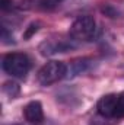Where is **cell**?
Instances as JSON below:
<instances>
[{
  "label": "cell",
  "instance_id": "1",
  "mask_svg": "<svg viewBox=\"0 0 124 125\" xmlns=\"http://www.w3.org/2000/svg\"><path fill=\"white\" fill-rule=\"evenodd\" d=\"M3 70L12 77H25L31 70V60L24 52H10L1 61Z\"/></svg>",
  "mask_w": 124,
  "mask_h": 125
},
{
  "label": "cell",
  "instance_id": "2",
  "mask_svg": "<svg viewBox=\"0 0 124 125\" xmlns=\"http://www.w3.org/2000/svg\"><path fill=\"white\" fill-rule=\"evenodd\" d=\"M66 74H67V65L63 61H48L39 68L37 79L39 84L50 86L66 77Z\"/></svg>",
  "mask_w": 124,
  "mask_h": 125
},
{
  "label": "cell",
  "instance_id": "3",
  "mask_svg": "<svg viewBox=\"0 0 124 125\" xmlns=\"http://www.w3.org/2000/svg\"><path fill=\"white\" fill-rule=\"evenodd\" d=\"M96 32V22L92 16H79L70 26V36L73 41H92Z\"/></svg>",
  "mask_w": 124,
  "mask_h": 125
},
{
  "label": "cell",
  "instance_id": "4",
  "mask_svg": "<svg viewBox=\"0 0 124 125\" xmlns=\"http://www.w3.org/2000/svg\"><path fill=\"white\" fill-rule=\"evenodd\" d=\"M117 102H118V94L115 93H110L102 96L96 103L98 114L101 116H104V118H115Z\"/></svg>",
  "mask_w": 124,
  "mask_h": 125
},
{
  "label": "cell",
  "instance_id": "5",
  "mask_svg": "<svg viewBox=\"0 0 124 125\" xmlns=\"http://www.w3.org/2000/svg\"><path fill=\"white\" fill-rule=\"evenodd\" d=\"M73 48H76L74 44L67 42V41H62V39L60 41L59 39H56V41H44L39 45V51H41L42 55H54L57 52H67V51H70Z\"/></svg>",
  "mask_w": 124,
  "mask_h": 125
},
{
  "label": "cell",
  "instance_id": "6",
  "mask_svg": "<svg viewBox=\"0 0 124 125\" xmlns=\"http://www.w3.org/2000/svg\"><path fill=\"white\" fill-rule=\"evenodd\" d=\"M24 116L25 119L34 125H41L44 122V111H42V105L39 100H32L29 102L25 109H24Z\"/></svg>",
  "mask_w": 124,
  "mask_h": 125
},
{
  "label": "cell",
  "instance_id": "7",
  "mask_svg": "<svg viewBox=\"0 0 124 125\" xmlns=\"http://www.w3.org/2000/svg\"><path fill=\"white\" fill-rule=\"evenodd\" d=\"M3 92L7 94L9 97H16L19 92H21V87H19V84L18 83H15V82H6L4 84H3Z\"/></svg>",
  "mask_w": 124,
  "mask_h": 125
},
{
  "label": "cell",
  "instance_id": "8",
  "mask_svg": "<svg viewBox=\"0 0 124 125\" xmlns=\"http://www.w3.org/2000/svg\"><path fill=\"white\" fill-rule=\"evenodd\" d=\"M88 65H89V62L88 60H77V61H74L72 64V68H73V74H80V73H83V71H86V68H88Z\"/></svg>",
  "mask_w": 124,
  "mask_h": 125
},
{
  "label": "cell",
  "instance_id": "9",
  "mask_svg": "<svg viewBox=\"0 0 124 125\" xmlns=\"http://www.w3.org/2000/svg\"><path fill=\"white\" fill-rule=\"evenodd\" d=\"M123 116H124V92L118 94L117 112H115V118H123Z\"/></svg>",
  "mask_w": 124,
  "mask_h": 125
},
{
  "label": "cell",
  "instance_id": "10",
  "mask_svg": "<svg viewBox=\"0 0 124 125\" xmlns=\"http://www.w3.org/2000/svg\"><path fill=\"white\" fill-rule=\"evenodd\" d=\"M1 39H3V44H15L13 36H12V32L9 33V31H7L6 26L1 28Z\"/></svg>",
  "mask_w": 124,
  "mask_h": 125
},
{
  "label": "cell",
  "instance_id": "11",
  "mask_svg": "<svg viewBox=\"0 0 124 125\" xmlns=\"http://www.w3.org/2000/svg\"><path fill=\"white\" fill-rule=\"evenodd\" d=\"M37 31H38V23H31V25L28 26V29L25 31V33H24V38H25V39H29Z\"/></svg>",
  "mask_w": 124,
  "mask_h": 125
},
{
  "label": "cell",
  "instance_id": "12",
  "mask_svg": "<svg viewBox=\"0 0 124 125\" xmlns=\"http://www.w3.org/2000/svg\"><path fill=\"white\" fill-rule=\"evenodd\" d=\"M63 0H39V4L42 7H54L59 3H62Z\"/></svg>",
  "mask_w": 124,
  "mask_h": 125
},
{
  "label": "cell",
  "instance_id": "13",
  "mask_svg": "<svg viewBox=\"0 0 124 125\" xmlns=\"http://www.w3.org/2000/svg\"><path fill=\"white\" fill-rule=\"evenodd\" d=\"M102 12H104L105 15H108L110 18H117V16H118V10L112 9L111 6H105V7L102 9Z\"/></svg>",
  "mask_w": 124,
  "mask_h": 125
},
{
  "label": "cell",
  "instance_id": "14",
  "mask_svg": "<svg viewBox=\"0 0 124 125\" xmlns=\"http://www.w3.org/2000/svg\"><path fill=\"white\" fill-rule=\"evenodd\" d=\"M0 4H1V9L3 10H7L9 7H12V0H1Z\"/></svg>",
  "mask_w": 124,
  "mask_h": 125
},
{
  "label": "cell",
  "instance_id": "15",
  "mask_svg": "<svg viewBox=\"0 0 124 125\" xmlns=\"http://www.w3.org/2000/svg\"><path fill=\"white\" fill-rule=\"evenodd\" d=\"M123 71H124V67H123Z\"/></svg>",
  "mask_w": 124,
  "mask_h": 125
}]
</instances>
